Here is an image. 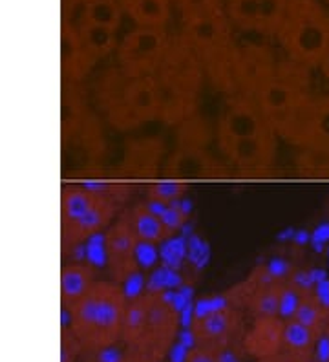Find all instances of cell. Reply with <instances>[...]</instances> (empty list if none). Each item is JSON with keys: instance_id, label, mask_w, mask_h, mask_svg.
I'll return each mask as SVG.
<instances>
[{"instance_id": "6da1fadb", "label": "cell", "mask_w": 329, "mask_h": 362, "mask_svg": "<svg viewBox=\"0 0 329 362\" xmlns=\"http://www.w3.org/2000/svg\"><path fill=\"white\" fill-rule=\"evenodd\" d=\"M127 305L119 284L96 282L71 308H62V327L74 333L83 351L117 346Z\"/></svg>"}, {"instance_id": "7a4b0ae2", "label": "cell", "mask_w": 329, "mask_h": 362, "mask_svg": "<svg viewBox=\"0 0 329 362\" xmlns=\"http://www.w3.org/2000/svg\"><path fill=\"white\" fill-rule=\"evenodd\" d=\"M154 77L158 81L159 121L178 124L192 117L200 103L205 71L183 37H172L167 55Z\"/></svg>"}, {"instance_id": "3957f363", "label": "cell", "mask_w": 329, "mask_h": 362, "mask_svg": "<svg viewBox=\"0 0 329 362\" xmlns=\"http://www.w3.org/2000/svg\"><path fill=\"white\" fill-rule=\"evenodd\" d=\"M180 329V315L161 293H145L128 300L121 329L125 348L137 349L163 362Z\"/></svg>"}, {"instance_id": "277c9868", "label": "cell", "mask_w": 329, "mask_h": 362, "mask_svg": "<svg viewBox=\"0 0 329 362\" xmlns=\"http://www.w3.org/2000/svg\"><path fill=\"white\" fill-rule=\"evenodd\" d=\"M277 40L287 59L318 68L329 46V8L321 0H287Z\"/></svg>"}, {"instance_id": "5b68a950", "label": "cell", "mask_w": 329, "mask_h": 362, "mask_svg": "<svg viewBox=\"0 0 329 362\" xmlns=\"http://www.w3.org/2000/svg\"><path fill=\"white\" fill-rule=\"evenodd\" d=\"M110 121L117 129H136L139 124L159 119L158 81L154 76L127 77L114 71L105 93Z\"/></svg>"}, {"instance_id": "8992f818", "label": "cell", "mask_w": 329, "mask_h": 362, "mask_svg": "<svg viewBox=\"0 0 329 362\" xmlns=\"http://www.w3.org/2000/svg\"><path fill=\"white\" fill-rule=\"evenodd\" d=\"M115 212L117 204L84 185L64 187L61 198L62 238L70 245L86 242L112 226Z\"/></svg>"}, {"instance_id": "52a82bcc", "label": "cell", "mask_w": 329, "mask_h": 362, "mask_svg": "<svg viewBox=\"0 0 329 362\" xmlns=\"http://www.w3.org/2000/svg\"><path fill=\"white\" fill-rule=\"evenodd\" d=\"M172 42L167 28H139L119 40V71L127 77L156 76Z\"/></svg>"}, {"instance_id": "ba28073f", "label": "cell", "mask_w": 329, "mask_h": 362, "mask_svg": "<svg viewBox=\"0 0 329 362\" xmlns=\"http://www.w3.org/2000/svg\"><path fill=\"white\" fill-rule=\"evenodd\" d=\"M181 37L192 48L197 59H203L221 48L236 45L233 37V23L225 15V9L211 13L181 18Z\"/></svg>"}, {"instance_id": "9c48e42d", "label": "cell", "mask_w": 329, "mask_h": 362, "mask_svg": "<svg viewBox=\"0 0 329 362\" xmlns=\"http://www.w3.org/2000/svg\"><path fill=\"white\" fill-rule=\"evenodd\" d=\"M277 134L269 129L256 136L238 139H218L225 158L246 176H262L277 156Z\"/></svg>"}, {"instance_id": "30bf717a", "label": "cell", "mask_w": 329, "mask_h": 362, "mask_svg": "<svg viewBox=\"0 0 329 362\" xmlns=\"http://www.w3.org/2000/svg\"><path fill=\"white\" fill-rule=\"evenodd\" d=\"M241 332V313L233 305H221L197 315L192 324L196 346L211 348L224 354L234 344Z\"/></svg>"}, {"instance_id": "8fae6325", "label": "cell", "mask_w": 329, "mask_h": 362, "mask_svg": "<svg viewBox=\"0 0 329 362\" xmlns=\"http://www.w3.org/2000/svg\"><path fill=\"white\" fill-rule=\"evenodd\" d=\"M137 243H139V238L128 220V214L119 218L106 230V260H108L110 274L115 284L127 282L137 273Z\"/></svg>"}, {"instance_id": "7c38bea8", "label": "cell", "mask_w": 329, "mask_h": 362, "mask_svg": "<svg viewBox=\"0 0 329 362\" xmlns=\"http://www.w3.org/2000/svg\"><path fill=\"white\" fill-rule=\"evenodd\" d=\"M280 61L275 53L258 42L238 46V84L240 98H255V93L269 77L275 76Z\"/></svg>"}, {"instance_id": "4fadbf2b", "label": "cell", "mask_w": 329, "mask_h": 362, "mask_svg": "<svg viewBox=\"0 0 329 362\" xmlns=\"http://www.w3.org/2000/svg\"><path fill=\"white\" fill-rule=\"evenodd\" d=\"M240 289H243L240 304L246 305L253 317H278L285 296L284 284L265 274L260 279H253Z\"/></svg>"}, {"instance_id": "5bb4252c", "label": "cell", "mask_w": 329, "mask_h": 362, "mask_svg": "<svg viewBox=\"0 0 329 362\" xmlns=\"http://www.w3.org/2000/svg\"><path fill=\"white\" fill-rule=\"evenodd\" d=\"M167 176L174 180L221 177L225 176V167L202 146H180L168 161Z\"/></svg>"}, {"instance_id": "9a60e30c", "label": "cell", "mask_w": 329, "mask_h": 362, "mask_svg": "<svg viewBox=\"0 0 329 362\" xmlns=\"http://www.w3.org/2000/svg\"><path fill=\"white\" fill-rule=\"evenodd\" d=\"M285 320L280 317H256L241 339L246 354L258 358L272 357L282 351Z\"/></svg>"}, {"instance_id": "2e32d148", "label": "cell", "mask_w": 329, "mask_h": 362, "mask_svg": "<svg viewBox=\"0 0 329 362\" xmlns=\"http://www.w3.org/2000/svg\"><path fill=\"white\" fill-rule=\"evenodd\" d=\"M125 17L139 28H167L172 0H119Z\"/></svg>"}, {"instance_id": "e0dca14e", "label": "cell", "mask_w": 329, "mask_h": 362, "mask_svg": "<svg viewBox=\"0 0 329 362\" xmlns=\"http://www.w3.org/2000/svg\"><path fill=\"white\" fill-rule=\"evenodd\" d=\"M163 156V143L156 139L134 141L125 156V174L137 177H149L156 174Z\"/></svg>"}, {"instance_id": "ac0fdd59", "label": "cell", "mask_w": 329, "mask_h": 362, "mask_svg": "<svg viewBox=\"0 0 329 362\" xmlns=\"http://www.w3.org/2000/svg\"><path fill=\"white\" fill-rule=\"evenodd\" d=\"M96 284V273L90 264L75 262L62 267L61 271V300L62 308L68 310L81 296Z\"/></svg>"}, {"instance_id": "d6986e66", "label": "cell", "mask_w": 329, "mask_h": 362, "mask_svg": "<svg viewBox=\"0 0 329 362\" xmlns=\"http://www.w3.org/2000/svg\"><path fill=\"white\" fill-rule=\"evenodd\" d=\"M325 317H328V308L321 300V295H316L309 287H300L291 318L306 326L307 329H311L316 337H322L325 329Z\"/></svg>"}, {"instance_id": "ffe728a7", "label": "cell", "mask_w": 329, "mask_h": 362, "mask_svg": "<svg viewBox=\"0 0 329 362\" xmlns=\"http://www.w3.org/2000/svg\"><path fill=\"white\" fill-rule=\"evenodd\" d=\"M127 214L132 227L136 230L139 242L156 245V243H161L163 240H167L172 236V233L165 226L163 218L159 216L158 212L152 211L149 204H137Z\"/></svg>"}, {"instance_id": "44dd1931", "label": "cell", "mask_w": 329, "mask_h": 362, "mask_svg": "<svg viewBox=\"0 0 329 362\" xmlns=\"http://www.w3.org/2000/svg\"><path fill=\"white\" fill-rule=\"evenodd\" d=\"M318 339L321 337H316L311 329L289 318L285 320L282 351L294 362H311Z\"/></svg>"}, {"instance_id": "7402d4cb", "label": "cell", "mask_w": 329, "mask_h": 362, "mask_svg": "<svg viewBox=\"0 0 329 362\" xmlns=\"http://www.w3.org/2000/svg\"><path fill=\"white\" fill-rule=\"evenodd\" d=\"M79 37L83 40V46L86 48V52L90 53L92 59H101L110 55L112 52H117L119 40L117 31L115 30L81 21Z\"/></svg>"}, {"instance_id": "603a6c76", "label": "cell", "mask_w": 329, "mask_h": 362, "mask_svg": "<svg viewBox=\"0 0 329 362\" xmlns=\"http://www.w3.org/2000/svg\"><path fill=\"white\" fill-rule=\"evenodd\" d=\"M300 177H329V143H315L300 148L294 159Z\"/></svg>"}, {"instance_id": "cb8c5ba5", "label": "cell", "mask_w": 329, "mask_h": 362, "mask_svg": "<svg viewBox=\"0 0 329 362\" xmlns=\"http://www.w3.org/2000/svg\"><path fill=\"white\" fill-rule=\"evenodd\" d=\"M123 9L119 0H90L84 4L83 18L86 23L97 24V26H105L110 30L119 31L121 23H123Z\"/></svg>"}, {"instance_id": "d4e9b609", "label": "cell", "mask_w": 329, "mask_h": 362, "mask_svg": "<svg viewBox=\"0 0 329 362\" xmlns=\"http://www.w3.org/2000/svg\"><path fill=\"white\" fill-rule=\"evenodd\" d=\"M224 9L233 26L260 33V0H225Z\"/></svg>"}, {"instance_id": "484cf974", "label": "cell", "mask_w": 329, "mask_h": 362, "mask_svg": "<svg viewBox=\"0 0 329 362\" xmlns=\"http://www.w3.org/2000/svg\"><path fill=\"white\" fill-rule=\"evenodd\" d=\"M309 136L311 145L329 143V93L309 99Z\"/></svg>"}, {"instance_id": "4316f807", "label": "cell", "mask_w": 329, "mask_h": 362, "mask_svg": "<svg viewBox=\"0 0 329 362\" xmlns=\"http://www.w3.org/2000/svg\"><path fill=\"white\" fill-rule=\"evenodd\" d=\"M83 362H159L150 355L137 351V349H119L117 346L101 349H84L81 355Z\"/></svg>"}, {"instance_id": "83f0119b", "label": "cell", "mask_w": 329, "mask_h": 362, "mask_svg": "<svg viewBox=\"0 0 329 362\" xmlns=\"http://www.w3.org/2000/svg\"><path fill=\"white\" fill-rule=\"evenodd\" d=\"M287 11V0H260V35L277 37Z\"/></svg>"}, {"instance_id": "f1b7e54d", "label": "cell", "mask_w": 329, "mask_h": 362, "mask_svg": "<svg viewBox=\"0 0 329 362\" xmlns=\"http://www.w3.org/2000/svg\"><path fill=\"white\" fill-rule=\"evenodd\" d=\"M187 189H189V187H187L185 181H159V183L149 185L146 194L150 196L152 202H158L159 205H172L183 198Z\"/></svg>"}, {"instance_id": "f546056e", "label": "cell", "mask_w": 329, "mask_h": 362, "mask_svg": "<svg viewBox=\"0 0 329 362\" xmlns=\"http://www.w3.org/2000/svg\"><path fill=\"white\" fill-rule=\"evenodd\" d=\"M175 8L180 9L181 18L183 17H194V15L211 13V11H218L224 9L221 0H172Z\"/></svg>"}, {"instance_id": "4dcf8cb0", "label": "cell", "mask_w": 329, "mask_h": 362, "mask_svg": "<svg viewBox=\"0 0 329 362\" xmlns=\"http://www.w3.org/2000/svg\"><path fill=\"white\" fill-rule=\"evenodd\" d=\"M83 355V346L75 339L68 327H62L61 333V362H75Z\"/></svg>"}, {"instance_id": "1f68e13d", "label": "cell", "mask_w": 329, "mask_h": 362, "mask_svg": "<svg viewBox=\"0 0 329 362\" xmlns=\"http://www.w3.org/2000/svg\"><path fill=\"white\" fill-rule=\"evenodd\" d=\"M185 362H224V358H221V354L216 351V349L194 346L187 354V357H185Z\"/></svg>"}, {"instance_id": "d6a6232c", "label": "cell", "mask_w": 329, "mask_h": 362, "mask_svg": "<svg viewBox=\"0 0 329 362\" xmlns=\"http://www.w3.org/2000/svg\"><path fill=\"white\" fill-rule=\"evenodd\" d=\"M256 362H294L293 358L287 357V355L284 354V351H280V354L272 355V357H265V358H258Z\"/></svg>"}, {"instance_id": "836d02e7", "label": "cell", "mask_w": 329, "mask_h": 362, "mask_svg": "<svg viewBox=\"0 0 329 362\" xmlns=\"http://www.w3.org/2000/svg\"><path fill=\"white\" fill-rule=\"evenodd\" d=\"M321 71H322V76L325 77V79L329 81V46H328V49H325V53H324V57H322V61H321Z\"/></svg>"}, {"instance_id": "e575fe53", "label": "cell", "mask_w": 329, "mask_h": 362, "mask_svg": "<svg viewBox=\"0 0 329 362\" xmlns=\"http://www.w3.org/2000/svg\"><path fill=\"white\" fill-rule=\"evenodd\" d=\"M324 335L328 337V340H329V308H328V317H325V329H324Z\"/></svg>"}, {"instance_id": "d590c367", "label": "cell", "mask_w": 329, "mask_h": 362, "mask_svg": "<svg viewBox=\"0 0 329 362\" xmlns=\"http://www.w3.org/2000/svg\"><path fill=\"white\" fill-rule=\"evenodd\" d=\"M81 2H84V4H86V2H90V0H81Z\"/></svg>"}, {"instance_id": "8d00e7d4", "label": "cell", "mask_w": 329, "mask_h": 362, "mask_svg": "<svg viewBox=\"0 0 329 362\" xmlns=\"http://www.w3.org/2000/svg\"><path fill=\"white\" fill-rule=\"evenodd\" d=\"M325 362H329V355H328V358H325Z\"/></svg>"}, {"instance_id": "74e56055", "label": "cell", "mask_w": 329, "mask_h": 362, "mask_svg": "<svg viewBox=\"0 0 329 362\" xmlns=\"http://www.w3.org/2000/svg\"><path fill=\"white\" fill-rule=\"evenodd\" d=\"M325 2H328V8H329V0H325Z\"/></svg>"}]
</instances>
